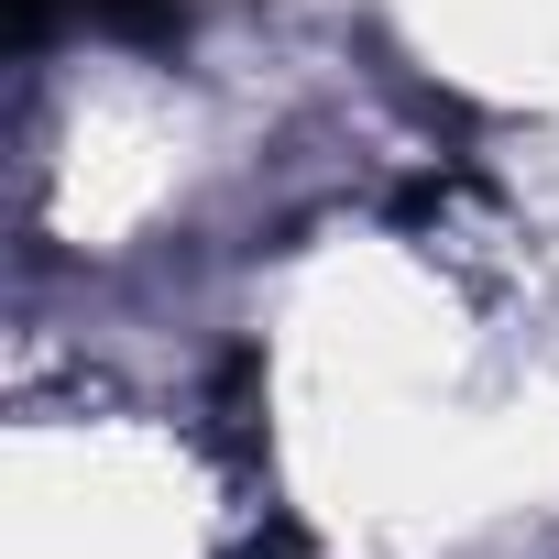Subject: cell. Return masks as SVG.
Segmentation results:
<instances>
[{
  "instance_id": "obj_1",
  "label": "cell",
  "mask_w": 559,
  "mask_h": 559,
  "mask_svg": "<svg viewBox=\"0 0 559 559\" xmlns=\"http://www.w3.org/2000/svg\"><path fill=\"white\" fill-rule=\"evenodd\" d=\"M23 12V34H45L56 12H78L88 34H121V45H165L176 23H187V0H12Z\"/></svg>"
}]
</instances>
